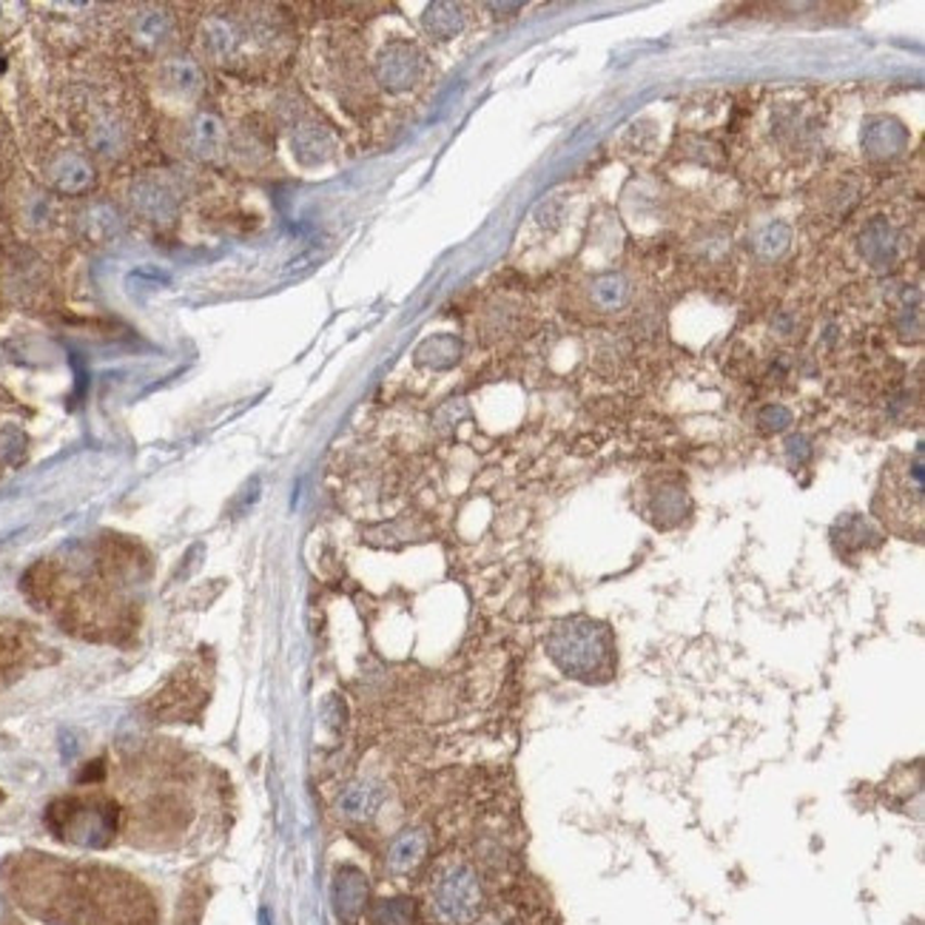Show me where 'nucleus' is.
<instances>
[{
	"instance_id": "obj_1",
	"label": "nucleus",
	"mask_w": 925,
	"mask_h": 925,
	"mask_svg": "<svg viewBox=\"0 0 925 925\" xmlns=\"http://www.w3.org/2000/svg\"><path fill=\"white\" fill-rule=\"evenodd\" d=\"M547 655L561 675L581 684H604L616 672V644L607 626L590 618H567L547 635Z\"/></svg>"
},
{
	"instance_id": "obj_2",
	"label": "nucleus",
	"mask_w": 925,
	"mask_h": 925,
	"mask_svg": "<svg viewBox=\"0 0 925 925\" xmlns=\"http://www.w3.org/2000/svg\"><path fill=\"white\" fill-rule=\"evenodd\" d=\"M46 821L61 840L100 849V846H109L112 837L117 835L121 812L112 800L63 798L49 806Z\"/></svg>"
},
{
	"instance_id": "obj_3",
	"label": "nucleus",
	"mask_w": 925,
	"mask_h": 925,
	"mask_svg": "<svg viewBox=\"0 0 925 925\" xmlns=\"http://www.w3.org/2000/svg\"><path fill=\"white\" fill-rule=\"evenodd\" d=\"M428 903L442 925H473L484 905L482 880L467 863H444L430 880Z\"/></svg>"
},
{
	"instance_id": "obj_4",
	"label": "nucleus",
	"mask_w": 925,
	"mask_h": 925,
	"mask_svg": "<svg viewBox=\"0 0 925 925\" xmlns=\"http://www.w3.org/2000/svg\"><path fill=\"white\" fill-rule=\"evenodd\" d=\"M126 197L128 208L151 226H168L180 211V194L163 174H143V177L131 180Z\"/></svg>"
},
{
	"instance_id": "obj_5",
	"label": "nucleus",
	"mask_w": 925,
	"mask_h": 925,
	"mask_svg": "<svg viewBox=\"0 0 925 925\" xmlns=\"http://www.w3.org/2000/svg\"><path fill=\"white\" fill-rule=\"evenodd\" d=\"M370 883L356 865H339L331 880L333 914L342 925H356L368 905Z\"/></svg>"
},
{
	"instance_id": "obj_6",
	"label": "nucleus",
	"mask_w": 925,
	"mask_h": 925,
	"mask_svg": "<svg viewBox=\"0 0 925 925\" xmlns=\"http://www.w3.org/2000/svg\"><path fill=\"white\" fill-rule=\"evenodd\" d=\"M430 849V835L425 826H407L400 835L393 837L388 851H384V869L393 877H405V874L416 872Z\"/></svg>"
},
{
	"instance_id": "obj_7",
	"label": "nucleus",
	"mask_w": 925,
	"mask_h": 925,
	"mask_svg": "<svg viewBox=\"0 0 925 925\" xmlns=\"http://www.w3.org/2000/svg\"><path fill=\"white\" fill-rule=\"evenodd\" d=\"M77 231H80L84 240L94 242V245H105V242H114L126 231V217H123V211L114 203L91 200L77 214Z\"/></svg>"
},
{
	"instance_id": "obj_8",
	"label": "nucleus",
	"mask_w": 925,
	"mask_h": 925,
	"mask_svg": "<svg viewBox=\"0 0 925 925\" xmlns=\"http://www.w3.org/2000/svg\"><path fill=\"white\" fill-rule=\"evenodd\" d=\"M384 798L388 795H384L382 783L373 781V777H359V781H351L345 789L339 791L337 812L345 821L365 823L382 809Z\"/></svg>"
},
{
	"instance_id": "obj_9",
	"label": "nucleus",
	"mask_w": 925,
	"mask_h": 925,
	"mask_svg": "<svg viewBox=\"0 0 925 925\" xmlns=\"http://www.w3.org/2000/svg\"><path fill=\"white\" fill-rule=\"evenodd\" d=\"M421 54L416 46L410 43H396L388 46L379 58V80H382L388 89L402 91L416 86V80L421 77Z\"/></svg>"
},
{
	"instance_id": "obj_10",
	"label": "nucleus",
	"mask_w": 925,
	"mask_h": 925,
	"mask_svg": "<svg viewBox=\"0 0 925 925\" xmlns=\"http://www.w3.org/2000/svg\"><path fill=\"white\" fill-rule=\"evenodd\" d=\"M46 182L58 194H84L94 182V168L89 160L77 151H61L52 163L46 166Z\"/></svg>"
},
{
	"instance_id": "obj_11",
	"label": "nucleus",
	"mask_w": 925,
	"mask_h": 925,
	"mask_svg": "<svg viewBox=\"0 0 925 925\" xmlns=\"http://www.w3.org/2000/svg\"><path fill=\"white\" fill-rule=\"evenodd\" d=\"M226 126L214 112H200L191 117L189 128H186V151L194 160H217L226 151Z\"/></svg>"
},
{
	"instance_id": "obj_12",
	"label": "nucleus",
	"mask_w": 925,
	"mask_h": 925,
	"mask_svg": "<svg viewBox=\"0 0 925 925\" xmlns=\"http://www.w3.org/2000/svg\"><path fill=\"white\" fill-rule=\"evenodd\" d=\"M157 84L163 86V91L172 94V98L191 100L203 91L205 75L200 63L191 61V58H168V61L160 63Z\"/></svg>"
},
{
	"instance_id": "obj_13",
	"label": "nucleus",
	"mask_w": 925,
	"mask_h": 925,
	"mask_svg": "<svg viewBox=\"0 0 925 925\" xmlns=\"http://www.w3.org/2000/svg\"><path fill=\"white\" fill-rule=\"evenodd\" d=\"M177 23L166 9H143L131 21V38L137 46H143L145 52H160L174 43Z\"/></svg>"
},
{
	"instance_id": "obj_14",
	"label": "nucleus",
	"mask_w": 925,
	"mask_h": 925,
	"mask_svg": "<svg viewBox=\"0 0 925 925\" xmlns=\"http://www.w3.org/2000/svg\"><path fill=\"white\" fill-rule=\"evenodd\" d=\"M242 43V29L240 23L231 21V17L223 15H211L205 17L203 26H200V46L203 52L214 61H228L233 54L240 52Z\"/></svg>"
},
{
	"instance_id": "obj_15",
	"label": "nucleus",
	"mask_w": 925,
	"mask_h": 925,
	"mask_svg": "<svg viewBox=\"0 0 925 925\" xmlns=\"http://www.w3.org/2000/svg\"><path fill=\"white\" fill-rule=\"evenodd\" d=\"M128 145V128L126 123L112 117V114H103L98 121L91 123L89 128V149L94 154L105 160H117L126 151Z\"/></svg>"
},
{
	"instance_id": "obj_16",
	"label": "nucleus",
	"mask_w": 925,
	"mask_h": 925,
	"mask_svg": "<svg viewBox=\"0 0 925 925\" xmlns=\"http://www.w3.org/2000/svg\"><path fill=\"white\" fill-rule=\"evenodd\" d=\"M291 145H294V154L302 163H319L331 154L333 140L331 135L325 131V126H316L311 121H300L294 126V135H291Z\"/></svg>"
},
{
	"instance_id": "obj_17",
	"label": "nucleus",
	"mask_w": 925,
	"mask_h": 925,
	"mask_svg": "<svg viewBox=\"0 0 925 925\" xmlns=\"http://www.w3.org/2000/svg\"><path fill=\"white\" fill-rule=\"evenodd\" d=\"M461 23H465L461 9L451 7V3H436V7H430L428 15H425V29L439 40L453 38V35L461 29Z\"/></svg>"
},
{
	"instance_id": "obj_18",
	"label": "nucleus",
	"mask_w": 925,
	"mask_h": 925,
	"mask_svg": "<svg viewBox=\"0 0 925 925\" xmlns=\"http://www.w3.org/2000/svg\"><path fill=\"white\" fill-rule=\"evenodd\" d=\"M29 451V439L21 428L0 430V465H17Z\"/></svg>"
},
{
	"instance_id": "obj_19",
	"label": "nucleus",
	"mask_w": 925,
	"mask_h": 925,
	"mask_svg": "<svg viewBox=\"0 0 925 925\" xmlns=\"http://www.w3.org/2000/svg\"><path fill=\"white\" fill-rule=\"evenodd\" d=\"M414 920V903L393 897V900H382L377 909V925H407Z\"/></svg>"
},
{
	"instance_id": "obj_20",
	"label": "nucleus",
	"mask_w": 925,
	"mask_h": 925,
	"mask_svg": "<svg viewBox=\"0 0 925 925\" xmlns=\"http://www.w3.org/2000/svg\"><path fill=\"white\" fill-rule=\"evenodd\" d=\"M23 217H26V223H29L31 228L49 226V223H52V203H49V197L31 194L29 200H26V211H23Z\"/></svg>"
},
{
	"instance_id": "obj_21",
	"label": "nucleus",
	"mask_w": 925,
	"mask_h": 925,
	"mask_svg": "<svg viewBox=\"0 0 925 925\" xmlns=\"http://www.w3.org/2000/svg\"><path fill=\"white\" fill-rule=\"evenodd\" d=\"M476 925H505V923H498V920H482V923H476Z\"/></svg>"
}]
</instances>
